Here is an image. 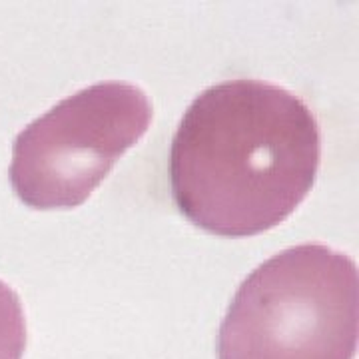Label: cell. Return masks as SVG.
Instances as JSON below:
<instances>
[{
    "label": "cell",
    "mask_w": 359,
    "mask_h": 359,
    "mask_svg": "<svg viewBox=\"0 0 359 359\" xmlns=\"http://www.w3.org/2000/svg\"><path fill=\"white\" fill-rule=\"evenodd\" d=\"M320 160V124L302 98L264 80H226L194 98L174 134L172 198L210 233L257 236L294 214Z\"/></svg>",
    "instance_id": "6da1fadb"
},
{
    "label": "cell",
    "mask_w": 359,
    "mask_h": 359,
    "mask_svg": "<svg viewBox=\"0 0 359 359\" xmlns=\"http://www.w3.org/2000/svg\"><path fill=\"white\" fill-rule=\"evenodd\" d=\"M154 118L146 92L108 80L52 106L13 144L11 184L34 210L84 204L114 164L148 132Z\"/></svg>",
    "instance_id": "3957f363"
},
{
    "label": "cell",
    "mask_w": 359,
    "mask_h": 359,
    "mask_svg": "<svg viewBox=\"0 0 359 359\" xmlns=\"http://www.w3.org/2000/svg\"><path fill=\"white\" fill-rule=\"evenodd\" d=\"M358 268L323 244L287 248L256 268L219 325L218 359H353Z\"/></svg>",
    "instance_id": "7a4b0ae2"
},
{
    "label": "cell",
    "mask_w": 359,
    "mask_h": 359,
    "mask_svg": "<svg viewBox=\"0 0 359 359\" xmlns=\"http://www.w3.org/2000/svg\"><path fill=\"white\" fill-rule=\"evenodd\" d=\"M25 349V308L13 287L0 282V359H22Z\"/></svg>",
    "instance_id": "277c9868"
}]
</instances>
